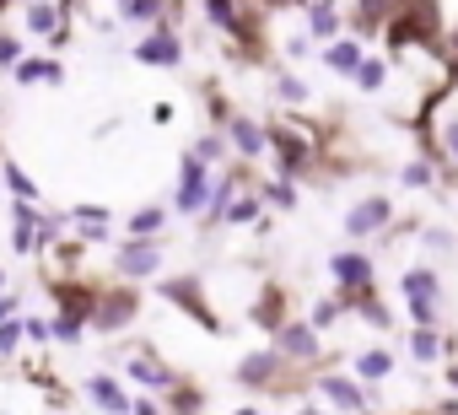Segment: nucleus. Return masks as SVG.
Segmentation results:
<instances>
[{"label": "nucleus", "instance_id": "nucleus-1", "mask_svg": "<svg viewBox=\"0 0 458 415\" xmlns=\"http://www.w3.org/2000/svg\"><path fill=\"white\" fill-rule=\"evenodd\" d=\"M157 297H162V302H178V313H189L205 335H221V318H216V308L205 302L199 275H167V281H157Z\"/></svg>", "mask_w": 458, "mask_h": 415}, {"label": "nucleus", "instance_id": "nucleus-2", "mask_svg": "<svg viewBox=\"0 0 458 415\" xmlns=\"http://www.w3.org/2000/svg\"><path fill=\"white\" fill-rule=\"evenodd\" d=\"M265 135H270V151H276V173L297 183L313 167V140L297 124H265Z\"/></svg>", "mask_w": 458, "mask_h": 415}, {"label": "nucleus", "instance_id": "nucleus-3", "mask_svg": "<svg viewBox=\"0 0 458 415\" xmlns=\"http://www.w3.org/2000/svg\"><path fill=\"white\" fill-rule=\"evenodd\" d=\"M233 377L243 383V388H259V394H286L281 383H286V356L276 351V345H259V351H249L238 367H233Z\"/></svg>", "mask_w": 458, "mask_h": 415}, {"label": "nucleus", "instance_id": "nucleus-4", "mask_svg": "<svg viewBox=\"0 0 458 415\" xmlns=\"http://www.w3.org/2000/svg\"><path fill=\"white\" fill-rule=\"evenodd\" d=\"M329 281L340 297L367 292V286H377V259L367 249H340V254H329Z\"/></svg>", "mask_w": 458, "mask_h": 415}, {"label": "nucleus", "instance_id": "nucleus-5", "mask_svg": "<svg viewBox=\"0 0 458 415\" xmlns=\"http://www.w3.org/2000/svg\"><path fill=\"white\" fill-rule=\"evenodd\" d=\"M140 308H146V297H140L135 286H114V292L98 297L92 329H98V335H119V329H130V324L140 318Z\"/></svg>", "mask_w": 458, "mask_h": 415}, {"label": "nucleus", "instance_id": "nucleus-6", "mask_svg": "<svg viewBox=\"0 0 458 415\" xmlns=\"http://www.w3.org/2000/svg\"><path fill=\"white\" fill-rule=\"evenodd\" d=\"M205 199H210V167L199 157H178V194H173V211L178 216H199L205 211Z\"/></svg>", "mask_w": 458, "mask_h": 415}, {"label": "nucleus", "instance_id": "nucleus-7", "mask_svg": "<svg viewBox=\"0 0 458 415\" xmlns=\"http://www.w3.org/2000/svg\"><path fill=\"white\" fill-rule=\"evenodd\" d=\"M114 270H119L124 281H157V270H162V243H157V238H124L119 254H114Z\"/></svg>", "mask_w": 458, "mask_h": 415}, {"label": "nucleus", "instance_id": "nucleus-8", "mask_svg": "<svg viewBox=\"0 0 458 415\" xmlns=\"http://www.w3.org/2000/svg\"><path fill=\"white\" fill-rule=\"evenodd\" d=\"M55 292V308H60V318H71V324H81V329H92V313H98V286H87V281H55L49 286Z\"/></svg>", "mask_w": 458, "mask_h": 415}, {"label": "nucleus", "instance_id": "nucleus-9", "mask_svg": "<svg viewBox=\"0 0 458 415\" xmlns=\"http://www.w3.org/2000/svg\"><path fill=\"white\" fill-rule=\"evenodd\" d=\"M124 377H130V383H140V388H151V399H162V394L178 383V372L157 356V345H140V351L124 361Z\"/></svg>", "mask_w": 458, "mask_h": 415}, {"label": "nucleus", "instance_id": "nucleus-10", "mask_svg": "<svg viewBox=\"0 0 458 415\" xmlns=\"http://www.w3.org/2000/svg\"><path fill=\"white\" fill-rule=\"evenodd\" d=\"M276 351H281L286 367H292V361H318L324 345H318V329H313L308 318H286V324L276 329Z\"/></svg>", "mask_w": 458, "mask_h": 415}, {"label": "nucleus", "instance_id": "nucleus-11", "mask_svg": "<svg viewBox=\"0 0 458 415\" xmlns=\"http://www.w3.org/2000/svg\"><path fill=\"white\" fill-rule=\"evenodd\" d=\"M388 216H394V199H388V194H367V199H356V205H351V216H345V233L361 243V238L383 233V227H388Z\"/></svg>", "mask_w": 458, "mask_h": 415}, {"label": "nucleus", "instance_id": "nucleus-12", "mask_svg": "<svg viewBox=\"0 0 458 415\" xmlns=\"http://www.w3.org/2000/svg\"><path fill=\"white\" fill-rule=\"evenodd\" d=\"M135 60H140V65H162V71H173V65H183V38L162 22V28H151V33L135 44Z\"/></svg>", "mask_w": 458, "mask_h": 415}, {"label": "nucleus", "instance_id": "nucleus-13", "mask_svg": "<svg viewBox=\"0 0 458 415\" xmlns=\"http://www.w3.org/2000/svg\"><path fill=\"white\" fill-rule=\"evenodd\" d=\"M318 394H324L335 410H345V415H372L367 388H361L356 377H345V372H324V377H318Z\"/></svg>", "mask_w": 458, "mask_h": 415}, {"label": "nucleus", "instance_id": "nucleus-14", "mask_svg": "<svg viewBox=\"0 0 458 415\" xmlns=\"http://www.w3.org/2000/svg\"><path fill=\"white\" fill-rule=\"evenodd\" d=\"M87 399H92L103 415H130V410H135V399L124 394V383H119L114 372H92V377H87Z\"/></svg>", "mask_w": 458, "mask_h": 415}, {"label": "nucleus", "instance_id": "nucleus-15", "mask_svg": "<svg viewBox=\"0 0 458 415\" xmlns=\"http://www.w3.org/2000/svg\"><path fill=\"white\" fill-rule=\"evenodd\" d=\"M226 146H233L243 162H254V157H265V151H270V135H265V124H259V119L233 114V124H226Z\"/></svg>", "mask_w": 458, "mask_h": 415}, {"label": "nucleus", "instance_id": "nucleus-16", "mask_svg": "<svg viewBox=\"0 0 458 415\" xmlns=\"http://www.w3.org/2000/svg\"><path fill=\"white\" fill-rule=\"evenodd\" d=\"M399 292H404V302H426V308H437V302H442V275H437L431 265H410V270L399 275Z\"/></svg>", "mask_w": 458, "mask_h": 415}, {"label": "nucleus", "instance_id": "nucleus-17", "mask_svg": "<svg viewBox=\"0 0 458 415\" xmlns=\"http://www.w3.org/2000/svg\"><path fill=\"white\" fill-rule=\"evenodd\" d=\"M249 167H233V173H221L210 183V199H205V227H226V205L238 199V183H243Z\"/></svg>", "mask_w": 458, "mask_h": 415}, {"label": "nucleus", "instance_id": "nucleus-18", "mask_svg": "<svg viewBox=\"0 0 458 415\" xmlns=\"http://www.w3.org/2000/svg\"><path fill=\"white\" fill-rule=\"evenodd\" d=\"M249 318H254V324H259V329L276 340V329L286 324V286H276V281H270V286L259 292V302L249 308Z\"/></svg>", "mask_w": 458, "mask_h": 415}, {"label": "nucleus", "instance_id": "nucleus-19", "mask_svg": "<svg viewBox=\"0 0 458 415\" xmlns=\"http://www.w3.org/2000/svg\"><path fill=\"white\" fill-rule=\"evenodd\" d=\"M394 12H399V0H356V44L367 33H383L394 22Z\"/></svg>", "mask_w": 458, "mask_h": 415}, {"label": "nucleus", "instance_id": "nucleus-20", "mask_svg": "<svg viewBox=\"0 0 458 415\" xmlns=\"http://www.w3.org/2000/svg\"><path fill=\"white\" fill-rule=\"evenodd\" d=\"M399 12L420 28V38H426V44H437V38H442V6H437V0H399Z\"/></svg>", "mask_w": 458, "mask_h": 415}, {"label": "nucleus", "instance_id": "nucleus-21", "mask_svg": "<svg viewBox=\"0 0 458 415\" xmlns=\"http://www.w3.org/2000/svg\"><path fill=\"white\" fill-rule=\"evenodd\" d=\"M162 410H167V415H205V388H194L189 377H178V383L162 394Z\"/></svg>", "mask_w": 458, "mask_h": 415}, {"label": "nucleus", "instance_id": "nucleus-22", "mask_svg": "<svg viewBox=\"0 0 458 415\" xmlns=\"http://www.w3.org/2000/svg\"><path fill=\"white\" fill-rule=\"evenodd\" d=\"M361 60H367V55H361V44H356V38H335V44L324 49V65H329L335 76H356V71H361Z\"/></svg>", "mask_w": 458, "mask_h": 415}, {"label": "nucleus", "instance_id": "nucleus-23", "mask_svg": "<svg viewBox=\"0 0 458 415\" xmlns=\"http://www.w3.org/2000/svg\"><path fill=\"white\" fill-rule=\"evenodd\" d=\"M340 302H345V308H356V313H361L372 329H394V313L377 302V286H367V292H351V297H340Z\"/></svg>", "mask_w": 458, "mask_h": 415}, {"label": "nucleus", "instance_id": "nucleus-24", "mask_svg": "<svg viewBox=\"0 0 458 415\" xmlns=\"http://www.w3.org/2000/svg\"><path fill=\"white\" fill-rule=\"evenodd\" d=\"M205 17H210L221 33L249 38V22H243V12H238V0H205Z\"/></svg>", "mask_w": 458, "mask_h": 415}, {"label": "nucleus", "instance_id": "nucleus-25", "mask_svg": "<svg viewBox=\"0 0 458 415\" xmlns=\"http://www.w3.org/2000/svg\"><path fill=\"white\" fill-rule=\"evenodd\" d=\"M12 76H17V87H33V81H49V87H60V81H65V65H60V60H33V55H28V60L12 71Z\"/></svg>", "mask_w": 458, "mask_h": 415}, {"label": "nucleus", "instance_id": "nucleus-26", "mask_svg": "<svg viewBox=\"0 0 458 415\" xmlns=\"http://www.w3.org/2000/svg\"><path fill=\"white\" fill-rule=\"evenodd\" d=\"M340 33V6L335 0H308V38H335Z\"/></svg>", "mask_w": 458, "mask_h": 415}, {"label": "nucleus", "instance_id": "nucleus-27", "mask_svg": "<svg viewBox=\"0 0 458 415\" xmlns=\"http://www.w3.org/2000/svg\"><path fill=\"white\" fill-rule=\"evenodd\" d=\"M162 227H167L162 205H140V211H130V222H124V238H162Z\"/></svg>", "mask_w": 458, "mask_h": 415}, {"label": "nucleus", "instance_id": "nucleus-28", "mask_svg": "<svg viewBox=\"0 0 458 415\" xmlns=\"http://www.w3.org/2000/svg\"><path fill=\"white\" fill-rule=\"evenodd\" d=\"M119 17L124 22H140V28H162L167 22V6H162V0H119Z\"/></svg>", "mask_w": 458, "mask_h": 415}, {"label": "nucleus", "instance_id": "nucleus-29", "mask_svg": "<svg viewBox=\"0 0 458 415\" xmlns=\"http://www.w3.org/2000/svg\"><path fill=\"white\" fill-rule=\"evenodd\" d=\"M388 372H394V356H388L383 345H372V351L356 356V383H383Z\"/></svg>", "mask_w": 458, "mask_h": 415}, {"label": "nucleus", "instance_id": "nucleus-30", "mask_svg": "<svg viewBox=\"0 0 458 415\" xmlns=\"http://www.w3.org/2000/svg\"><path fill=\"white\" fill-rule=\"evenodd\" d=\"M383 44H388V49H394V55H404V49H410V44H426V38H420V28H415V22H410V17H404V12H394V22H388V28H383Z\"/></svg>", "mask_w": 458, "mask_h": 415}, {"label": "nucleus", "instance_id": "nucleus-31", "mask_svg": "<svg viewBox=\"0 0 458 415\" xmlns=\"http://www.w3.org/2000/svg\"><path fill=\"white\" fill-rule=\"evenodd\" d=\"M259 216H265V199H259L254 189H249V194H238L233 205H226V227H254Z\"/></svg>", "mask_w": 458, "mask_h": 415}, {"label": "nucleus", "instance_id": "nucleus-32", "mask_svg": "<svg viewBox=\"0 0 458 415\" xmlns=\"http://www.w3.org/2000/svg\"><path fill=\"white\" fill-rule=\"evenodd\" d=\"M0 178H6V189H12V194H17L22 205H38V183H33V178H28V173H22V167L12 162V157L0 162Z\"/></svg>", "mask_w": 458, "mask_h": 415}, {"label": "nucleus", "instance_id": "nucleus-33", "mask_svg": "<svg viewBox=\"0 0 458 415\" xmlns=\"http://www.w3.org/2000/svg\"><path fill=\"white\" fill-rule=\"evenodd\" d=\"M270 211H297V183L292 178H276V183H265V189H254Z\"/></svg>", "mask_w": 458, "mask_h": 415}, {"label": "nucleus", "instance_id": "nucleus-34", "mask_svg": "<svg viewBox=\"0 0 458 415\" xmlns=\"http://www.w3.org/2000/svg\"><path fill=\"white\" fill-rule=\"evenodd\" d=\"M28 33L55 38V33H60V6H49V0H33V6H28Z\"/></svg>", "mask_w": 458, "mask_h": 415}, {"label": "nucleus", "instance_id": "nucleus-35", "mask_svg": "<svg viewBox=\"0 0 458 415\" xmlns=\"http://www.w3.org/2000/svg\"><path fill=\"white\" fill-rule=\"evenodd\" d=\"M65 222L71 227H114V211H108V205H71Z\"/></svg>", "mask_w": 458, "mask_h": 415}, {"label": "nucleus", "instance_id": "nucleus-36", "mask_svg": "<svg viewBox=\"0 0 458 415\" xmlns=\"http://www.w3.org/2000/svg\"><path fill=\"white\" fill-rule=\"evenodd\" d=\"M189 157H199L205 167H210V162H221V157H226V135H221V130H205V135L189 146Z\"/></svg>", "mask_w": 458, "mask_h": 415}, {"label": "nucleus", "instance_id": "nucleus-37", "mask_svg": "<svg viewBox=\"0 0 458 415\" xmlns=\"http://www.w3.org/2000/svg\"><path fill=\"white\" fill-rule=\"evenodd\" d=\"M410 356L415 361H437L442 356V335L437 329H410Z\"/></svg>", "mask_w": 458, "mask_h": 415}, {"label": "nucleus", "instance_id": "nucleus-38", "mask_svg": "<svg viewBox=\"0 0 458 415\" xmlns=\"http://www.w3.org/2000/svg\"><path fill=\"white\" fill-rule=\"evenodd\" d=\"M22 60H28V44L17 33H0V71H17Z\"/></svg>", "mask_w": 458, "mask_h": 415}, {"label": "nucleus", "instance_id": "nucleus-39", "mask_svg": "<svg viewBox=\"0 0 458 415\" xmlns=\"http://www.w3.org/2000/svg\"><path fill=\"white\" fill-rule=\"evenodd\" d=\"M383 81H388V65H383V60H361L356 87H361V92H383Z\"/></svg>", "mask_w": 458, "mask_h": 415}, {"label": "nucleus", "instance_id": "nucleus-40", "mask_svg": "<svg viewBox=\"0 0 458 415\" xmlns=\"http://www.w3.org/2000/svg\"><path fill=\"white\" fill-rule=\"evenodd\" d=\"M276 97H281V103H308V81L292 76V71H281V76H276Z\"/></svg>", "mask_w": 458, "mask_h": 415}, {"label": "nucleus", "instance_id": "nucleus-41", "mask_svg": "<svg viewBox=\"0 0 458 415\" xmlns=\"http://www.w3.org/2000/svg\"><path fill=\"white\" fill-rule=\"evenodd\" d=\"M399 183H404V189H431L437 173H431V162H404V167H399Z\"/></svg>", "mask_w": 458, "mask_h": 415}, {"label": "nucleus", "instance_id": "nucleus-42", "mask_svg": "<svg viewBox=\"0 0 458 415\" xmlns=\"http://www.w3.org/2000/svg\"><path fill=\"white\" fill-rule=\"evenodd\" d=\"M340 313H345V302H340V297H324V302H313L308 324H313V329H329V324H340Z\"/></svg>", "mask_w": 458, "mask_h": 415}, {"label": "nucleus", "instance_id": "nucleus-43", "mask_svg": "<svg viewBox=\"0 0 458 415\" xmlns=\"http://www.w3.org/2000/svg\"><path fill=\"white\" fill-rule=\"evenodd\" d=\"M49 335H55V345H81V335H87V329H81V324H71V318H60V313H55V324H49Z\"/></svg>", "mask_w": 458, "mask_h": 415}, {"label": "nucleus", "instance_id": "nucleus-44", "mask_svg": "<svg viewBox=\"0 0 458 415\" xmlns=\"http://www.w3.org/2000/svg\"><path fill=\"white\" fill-rule=\"evenodd\" d=\"M28 340V329H22V318H6V324H0V356H12L17 345Z\"/></svg>", "mask_w": 458, "mask_h": 415}, {"label": "nucleus", "instance_id": "nucleus-45", "mask_svg": "<svg viewBox=\"0 0 458 415\" xmlns=\"http://www.w3.org/2000/svg\"><path fill=\"white\" fill-rule=\"evenodd\" d=\"M65 227H71L65 216H38V249H49V243H55V238L65 233Z\"/></svg>", "mask_w": 458, "mask_h": 415}, {"label": "nucleus", "instance_id": "nucleus-46", "mask_svg": "<svg viewBox=\"0 0 458 415\" xmlns=\"http://www.w3.org/2000/svg\"><path fill=\"white\" fill-rule=\"evenodd\" d=\"M442 157H453V162H458V119H447V124H442Z\"/></svg>", "mask_w": 458, "mask_h": 415}, {"label": "nucleus", "instance_id": "nucleus-47", "mask_svg": "<svg viewBox=\"0 0 458 415\" xmlns=\"http://www.w3.org/2000/svg\"><path fill=\"white\" fill-rule=\"evenodd\" d=\"M76 238H81V243H108L114 227H76Z\"/></svg>", "mask_w": 458, "mask_h": 415}, {"label": "nucleus", "instance_id": "nucleus-48", "mask_svg": "<svg viewBox=\"0 0 458 415\" xmlns=\"http://www.w3.org/2000/svg\"><path fill=\"white\" fill-rule=\"evenodd\" d=\"M22 329H28V340H38V345H44V340H55V335H49V324H44V318H22Z\"/></svg>", "mask_w": 458, "mask_h": 415}, {"label": "nucleus", "instance_id": "nucleus-49", "mask_svg": "<svg viewBox=\"0 0 458 415\" xmlns=\"http://www.w3.org/2000/svg\"><path fill=\"white\" fill-rule=\"evenodd\" d=\"M130 415H167V410H162V399H151V394H146V399H135V410H130Z\"/></svg>", "mask_w": 458, "mask_h": 415}, {"label": "nucleus", "instance_id": "nucleus-50", "mask_svg": "<svg viewBox=\"0 0 458 415\" xmlns=\"http://www.w3.org/2000/svg\"><path fill=\"white\" fill-rule=\"evenodd\" d=\"M17 308H22V297H12V292H0V324H6V318H17Z\"/></svg>", "mask_w": 458, "mask_h": 415}, {"label": "nucleus", "instance_id": "nucleus-51", "mask_svg": "<svg viewBox=\"0 0 458 415\" xmlns=\"http://www.w3.org/2000/svg\"><path fill=\"white\" fill-rule=\"evenodd\" d=\"M447 388H453V394H458V361H453V367H447Z\"/></svg>", "mask_w": 458, "mask_h": 415}, {"label": "nucleus", "instance_id": "nucleus-52", "mask_svg": "<svg viewBox=\"0 0 458 415\" xmlns=\"http://www.w3.org/2000/svg\"><path fill=\"white\" fill-rule=\"evenodd\" d=\"M233 415H265V410H259V404H243V410H233Z\"/></svg>", "mask_w": 458, "mask_h": 415}, {"label": "nucleus", "instance_id": "nucleus-53", "mask_svg": "<svg viewBox=\"0 0 458 415\" xmlns=\"http://www.w3.org/2000/svg\"><path fill=\"white\" fill-rule=\"evenodd\" d=\"M453 71H458V28H453Z\"/></svg>", "mask_w": 458, "mask_h": 415}, {"label": "nucleus", "instance_id": "nucleus-54", "mask_svg": "<svg viewBox=\"0 0 458 415\" xmlns=\"http://www.w3.org/2000/svg\"><path fill=\"white\" fill-rule=\"evenodd\" d=\"M297 415H324V410H313V404H308V410H297Z\"/></svg>", "mask_w": 458, "mask_h": 415}, {"label": "nucleus", "instance_id": "nucleus-55", "mask_svg": "<svg viewBox=\"0 0 458 415\" xmlns=\"http://www.w3.org/2000/svg\"><path fill=\"white\" fill-rule=\"evenodd\" d=\"M0 292H6V270H0Z\"/></svg>", "mask_w": 458, "mask_h": 415}, {"label": "nucleus", "instance_id": "nucleus-56", "mask_svg": "<svg viewBox=\"0 0 458 415\" xmlns=\"http://www.w3.org/2000/svg\"><path fill=\"white\" fill-rule=\"evenodd\" d=\"M0 12H6V0H0Z\"/></svg>", "mask_w": 458, "mask_h": 415}, {"label": "nucleus", "instance_id": "nucleus-57", "mask_svg": "<svg viewBox=\"0 0 458 415\" xmlns=\"http://www.w3.org/2000/svg\"><path fill=\"white\" fill-rule=\"evenodd\" d=\"M0 162H6V151H0Z\"/></svg>", "mask_w": 458, "mask_h": 415}]
</instances>
